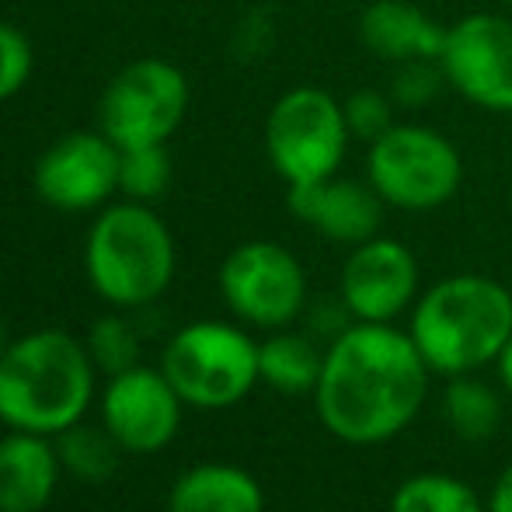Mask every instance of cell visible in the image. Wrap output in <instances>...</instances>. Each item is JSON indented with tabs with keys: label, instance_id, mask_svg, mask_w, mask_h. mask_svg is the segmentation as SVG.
Here are the masks:
<instances>
[{
	"label": "cell",
	"instance_id": "obj_1",
	"mask_svg": "<svg viewBox=\"0 0 512 512\" xmlns=\"http://www.w3.org/2000/svg\"><path fill=\"white\" fill-rule=\"evenodd\" d=\"M418 345L394 324L356 321L324 349L314 405L321 425L349 446H380L405 432L429 398Z\"/></svg>",
	"mask_w": 512,
	"mask_h": 512
},
{
	"label": "cell",
	"instance_id": "obj_2",
	"mask_svg": "<svg viewBox=\"0 0 512 512\" xmlns=\"http://www.w3.org/2000/svg\"><path fill=\"white\" fill-rule=\"evenodd\" d=\"M95 359L88 345L56 328L7 342L0 352V422L7 429L60 436L95 398Z\"/></svg>",
	"mask_w": 512,
	"mask_h": 512
},
{
	"label": "cell",
	"instance_id": "obj_3",
	"mask_svg": "<svg viewBox=\"0 0 512 512\" xmlns=\"http://www.w3.org/2000/svg\"><path fill=\"white\" fill-rule=\"evenodd\" d=\"M408 335L439 377L478 373L495 366L512 335V293L478 272L446 276L415 300Z\"/></svg>",
	"mask_w": 512,
	"mask_h": 512
},
{
	"label": "cell",
	"instance_id": "obj_4",
	"mask_svg": "<svg viewBox=\"0 0 512 512\" xmlns=\"http://www.w3.org/2000/svg\"><path fill=\"white\" fill-rule=\"evenodd\" d=\"M84 265L95 293L112 307H143L175 276V237L150 206L115 203L91 223Z\"/></svg>",
	"mask_w": 512,
	"mask_h": 512
},
{
	"label": "cell",
	"instance_id": "obj_5",
	"mask_svg": "<svg viewBox=\"0 0 512 512\" xmlns=\"http://www.w3.org/2000/svg\"><path fill=\"white\" fill-rule=\"evenodd\" d=\"M366 182L387 206L429 213L446 206L464 182V161L450 136L422 122H394L366 147Z\"/></svg>",
	"mask_w": 512,
	"mask_h": 512
},
{
	"label": "cell",
	"instance_id": "obj_6",
	"mask_svg": "<svg viewBox=\"0 0 512 512\" xmlns=\"http://www.w3.org/2000/svg\"><path fill=\"white\" fill-rule=\"evenodd\" d=\"M161 370L189 408H234L258 384V342L227 321H196L168 342Z\"/></svg>",
	"mask_w": 512,
	"mask_h": 512
},
{
	"label": "cell",
	"instance_id": "obj_7",
	"mask_svg": "<svg viewBox=\"0 0 512 512\" xmlns=\"http://www.w3.org/2000/svg\"><path fill=\"white\" fill-rule=\"evenodd\" d=\"M349 140L342 102L331 91L310 84L286 91L265 119V150L286 185L338 175Z\"/></svg>",
	"mask_w": 512,
	"mask_h": 512
},
{
	"label": "cell",
	"instance_id": "obj_8",
	"mask_svg": "<svg viewBox=\"0 0 512 512\" xmlns=\"http://www.w3.org/2000/svg\"><path fill=\"white\" fill-rule=\"evenodd\" d=\"M220 293L230 314L251 328L279 331L307 304V276L290 248L276 241H244L223 258Z\"/></svg>",
	"mask_w": 512,
	"mask_h": 512
},
{
	"label": "cell",
	"instance_id": "obj_9",
	"mask_svg": "<svg viewBox=\"0 0 512 512\" xmlns=\"http://www.w3.org/2000/svg\"><path fill=\"white\" fill-rule=\"evenodd\" d=\"M189 108V81L168 60L129 63L115 74L102 98V133L119 150L164 143L185 119Z\"/></svg>",
	"mask_w": 512,
	"mask_h": 512
},
{
	"label": "cell",
	"instance_id": "obj_10",
	"mask_svg": "<svg viewBox=\"0 0 512 512\" xmlns=\"http://www.w3.org/2000/svg\"><path fill=\"white\" fill-rule=\"evenodd\" d=\"M446 84L481 112L512 115V18L478 11L450 25L443 46Z\"/></svg>",
	"mask_w": 512,
	"mask_h": 512
},
{
	"label": "cell",
	"instance_id": "obj_11",
	"mask_svg": "<svg viewBox=\"0 0 512 512\" xmlns=\"http://www.w3.org/2000/svg\"><path fill=\"white\" fill-rule=\"evenodd\" d=\"M185 401L164 370L129 366L108 377L102 398V425L126 453H157L182 429Z\"/></svg>",
	"mask_w": 512,
	"mask_h": 512
},
{
	"label": "cell",
	"instance_id": "obj_12",
	"mask_svg": "<svg viewBox=\"0 0 512 512\" xmlns=\"http://www.w3.org/2000/svg\"><path fill=\"white\" fill-rule=\"evenodd\" d=\"M342 304L356 321L391 324L418 300V262L408 244L370 237L356 244L342 265Z\"/></svg>",
	"mask_w": 512,
	"mask_h": 512
},
{
	"label": "cell",
	"instance_id": "obj_13",
	"mask_svg": "<svg viewBox=\"0 0 512 512\" xmlns=\"http://www.w3.org/2000/svg\"><path fill=\"white\" fill-rule=\"evenodd\" d=\"M122 150L105 133H70L35 164V192L63 213H84L119 192Z\"/></svg>",
	"mask_w": 512,
	"mask_h": 512
},
{
	"label": "cell",
	"instance_id": "obj_14",
	"mask_svg": "<svg viewBox=\"0 0 512 512\" xmlns=\"http://www.w3.org/2000/svg\"><path fill=\"white\" fill-rule=\"evenodd\" d=\"M286 206L300 223L314 227L321 237L356 248V244L380 234L387 203L377 196V189L370 182L331 175L321 178V182L290 185Z\"/></svg>",
	"mask_w": 512,
	"mask_h": 512
},
{
	"label": "cell",
	"instance_id": "obj_15",
	"mask_svg": "<svg viewBox=\"0 0 512 512\" xmlns=\"http://www.w3.org/2000/svg\"><path fill=\"white\" fill-rule=\"evenodd\" d=\"M450 25H439L411 0H373L359 14V42L398 67L408 60H439Z\"/></svg>",
	"mask_w": 512,
	"mask_h": 512
},
{
	"label": "cell",
	"instance_id": "obj_16",
	"mask_svg": "<svg viewBox=\"0 0 512 512\" xmlns=\"http://www.w3.org/2000/svg\"><path fill=\"white\" fill-rule=\"evenodd\" d=\"M60 453L49 436L11 429L0 439V512H42L60 485Z\"/></svg>",
	"mask_w": 512,
	"mask_h": 512
},
{
	"label": "cell",
	"instance_id": "obj_17",
	"mask_svg": "<svg viewBox=\"0 0 512 512\" xmlns=\"http://www.w3.org/2000/svg\"><path fill=\"white\" fill-rule=\"evenodd\" d=\"M168 512H265V492L237 464H196L171 485Z\"/></svg>",
	"mask_w": 512,
	"mask_h": 512
},
{
	"label": "cell",
	"instance_id": "obj_18",
	"mask_svg": "<svg viewBox=\"0 0 512 512\" xmlns=\"http://www.w3.org/2000/svg\"><path fill=\"white\" fill-rule=\"evenodd\" d=\"M324 352L307 335L279 328L258 345V377L279 394H314L321 380Z\"/></svg>",
	"mask_w": 512,
	"mask_h": 512
},
{
	"label": "cell",
	"instance_id": "obj_19",
	"mask_svg": "<svg viewBox=\"0 0 512 512\" xmlns=\"http://www.w3.org/2000/svg\"><path fill=\"white\" fill-rule=\"evenodd\" d=\"M502 398L495 387L478 380L474 373L467 377H450L443 391V418L460 439L467 443H485L499 432L502 425Z\"/></svg>",
	"mask_w": 512,
	"mask_h": 512
},
{
	"label": "cell",
	"instance_id": "obj_20",
	"mask_svg": "<svg viewBox=\"0 0 512 512\" xmlns=\"http://www.w3.org/2000/svg\"><path fill=\"white\" fill-rule=\"evenodd\" d=\"M56 453H60L63 471H70L81 481H105L115 474L119 467V453L122 446L115 443V436L98 425H70L56 436Z\"/></svg>",
	"mask_w": 512,
	"mask_h": 512
},
{
	"label": "cell",
	"instance_id": "obj_21",
	"mask_svg": "<svg viewBox=\"0 0 512 512\" xmlns=\"http://www.w3.org/2000/svg\"><path fill=\"white\" fill-rule=\"evenodd\" d=\"M391 512H488V506L453 474H415L394 488Z\"/></svg>",
	"mask_w": 512,
	"mask_h": 512
},
{
	"label": "cell",
	"instance_id": "obj_22",
	"mask_svg": "<svg viewBox=\"0 0 512 512\" xmlns=\"http://www.w3.org/2000/svg\"><path fill=\"white\" fill-rule=\"evenodd\" d=\"M171 185V157L164 143L150 147H126L119 154V192L136 203L164 196Z\"/></svg>",
	"mask_w": 512,
	"mask_h": 512
},
{
	"label": "cell",
	"instance_id": "obj_23",
	"mask_svg": "<svg viewBox=\"0 0 512 512\" xmlns=\"http://www.w3.org/2000/svg\"><path fill=\"white\" fill-rule=\"evenodd\" d=\"M88 352H91V359H95L98 370H105L108 377H115V373L136 366V356H140V338H136V331L129 328L126 317L105 314V317H98L95 328H91Z\"/></svg>",
	"mask_w": 512,
	"mask_h": 512
},
{
	"label": "cell",
	"instance_id": "obj_24",
	"mask_svg": "<svg viewBox=\"0 0 512 512\" xmlns=\"http://www.w3.org/2000/svg\"><path fill=\"white\" fill-rule=\"evenodd\" d=\"M446 74H443V63L439 60H408L398 63L391 74V84H387V95L394 98L398 108H422L429 102H436L443 95Z\"/></svg>",
	"mask_w": 512,
	"mask_h": 512
},
{
	"label": "cell",
	"instance_id": "obj_25",
	"mask_svg": "<svg viewBox=\"0 0 512 512\" xmlns=\"http://www.w3.org/2000/svg\"><path fill=\"white\" fill-rule=\"evenodd\" d=\"M394 98L387 91H377V88H359L352 91L349 98L342 102V112H345V126H349V136L352 140H363L370 147L373 140L387 133L394 126Z\"/></svg>",
	"mask_w": 512,
	"mask_h": 512
},
{
	"label": "cell",
	"instance_id": "obj_26",
	"mask_svg": "<svg viewBox=\"0 0 512 512\" xmlns=\"http://www.w3.org/2000/svg\"><path fill=\"white\" fill-rule=\"evenodd\" d=\"M32 74V42L25 32L0 21V102L14 98Z\"/></svg>",
	"mask_w": 512,
	"mask_h": 512
},
{
	"label": "cell",
	"instance_id": "obj_27",
	"mask_svg": "<svg viewBox=\"0 0 512 512\" xmlns=\"http://www.w3.org/2000/svg\"><path fill=\"white\" fill-rule=\"evenodd\" d=\"M488 512H512V460L506 464V471L495 478L492 495H488Z\"/></svg>",
	"mask_w": 512,
	"mask_h": 512
},
{
	"label": "cell",
	"instance_id": "obj_28",
	"mask_svg": "<svg viewBox=\"0 0 512 512\" xmlns=\"http://www.w3.org/2000/svg\"><path fill=\"white\" fill-rule=\"evenodd\" d=\"M495 370H499V380H502V387L512 394V335H509V342H506V349H502V356L495 359Z\"/></svg>",
	"mask_w": 512,
	"mask_h": 512
},
{
	"label": "cell",
	"instance_id": "obj_29",
	"mask_svg": "<svg viewBox=\"0 0 512 512\" xmlns=\"http://www.w3.org/2000/svg\"><path fill=\"white\" fill-rule=\"evenodd\" d=\"M7 349V338H4V324H0V352Z\"/></svg>",
	"mask_w": 512,
	"mask_h": 512
}]
</instances>
